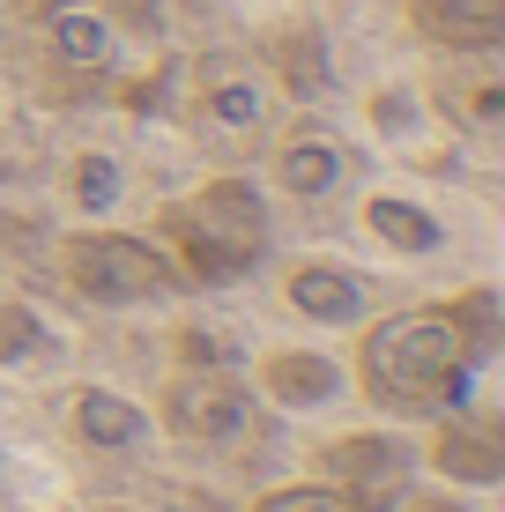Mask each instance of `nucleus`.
Masks as SVG:
<instances>
[{
    "instance_id": "obj_7",
    "label": "nucleus",
    "mask_w": 505,
    "mask_h": 512,
    "mask_svg": "<svg viewBox=\"0 0 505 512\" xmlns=\"http://www.w3.org/2000/svg\"><path fill=\"white\" fill-rule=\"evenodd\" d=\"M260 52H268V82L290 104H320L327 90H335V52H327L320 23H283Z\"/></svg>"
},
{
    "instance_id": "obj_6",
    "label": "nucleus",
    "mask_w": 505,
    "mask_h": 512,
    "mask_svg": "<svg viewBox=\"0 0 505 512\" xmlns=\"http://www.w3.org/2000/svg\"><path fill=\"white\" fill-rule=\"evenodd\" d=\"M179 208H186V216H194L201 231L223 245V253L238 260V268L253 275V260L268 253V201H260L246 179H208L194 201H179Z\"/></svg>"
},
{
    "instance_id": "obj_16",
    "label": "nucleus",
    "mask_w": 505,
    "mask_h": 512,
    "mask_svg": "<svg viewBox=\"0 0 505 512\" xmlns=\"http://www.w3.org/2000/svg\"><path fill=\"white\" fill-rule=\"evenodd\" d=\"M119 156H104V149H82L75 164H67V193H75V208L82 216H104V208L119 201Z\"/></svg>"
},
{
    "instance_id": "obj_21",
    "label": "nucleus",
    "mask_w": 505,
    "mask_h": 512,
    "mask_svg": "<svg viewBox=\"0 0 505 512\" xmlns=\"http://www.w3.org/2000/svg\"><path fill=\"white\" fill-rule=\"evenodd\" d=\"M179 357L194 364V372H223V357H231V342L208 327H179Z\"/></svg>"
},
{
    "instance_id": "obj_15",
    "label": "nucleus",
    "mask_w": 505,
    "mask_h": 512,
    "mask_svg": "<svg viewBox=\"0 0 505 512\" xmlns=\"http://www.w3.org/2000/svg\"><path fill=\"white\" fill-rule=\"evenodd\" d=\"M67 416H75L82 446H104V453H127V446H142V438H149V416L134 409L127 394H104V386H82Z\"/></svg>"
},
{
    "instance_id": "obj_14",
    "label": "nucleus",
    "mask_w": 505,
    "mask_h": 512,
    "mask_svg": "<svg viewBox=\"0 0 505 512\" xmlns=\"http://www.w3.org/2000/svg\"><path fill=\"white\" fill-rule=\"evenodd\" d=\"M364 231L387 245V253H402V260H424V253H439V245H446L439 216L416 208V201H402V193H372V201H364Z\"/></svg>"
},
{
    "instance_id": "obj_19",
    "label": "nucleus",
    "mask_w": 505,
    "mask_h": 512,
    "mask_svg": "<svg viewBox=\"0 0 505 512\" xmlns=\"http://www.w3.org/2000/svg\"><path fill=\"white\" fill-rule=\"evenodd\" d=\"M97 15H104L112 30H127V38L156 45V38H164V15H171V0H97Z\"/></svg>"
},
{
    "instance_id": "obj_9",
    "label": "nucleus",
    "mask_w": 505,
    "mask_h": 512,
    "mask_svg": "<svg viewBox=\"0 0 505 512\" xmlns=\"http://www.w3.org/2000/svg\"><path fill=\"white\" fill-rule=\"evenodd\" d=\"M409 23L446 52H491L505 38V0H409Z\"/></svg>"
},
{
    "instance_id": "obj_5",
    "label": "nucleus",
    "mask_w": 505,
    "mask_h": 512,
    "mask_svg": "<svg viewBox=\"0 0 505 512\" xmlns=\"http://www.w3.org/2000/svg\"><path fill=\"white\" fill-rule=\"evenodd\" d=\"M164 423L186 446H231L253 423V401H246V386L223 379V372H186V379H171V394H164Z\"/></svg>"
},
{
    "instance_id": "obj_8",
    "label": "nucleus",
    "mask_w": 505,
    "mask_h": 512,
    "mask_svg": "<svg viewBox=\"0 0 505 512\" xmlns=\"http://www.w3.org/2000/svg\"><path fill=\"white\" fill-rule=\"evenodd\" d=\"M283 297H290V312L312 320V327H357L364 305H372V297H364V282H357L350 268H335V260H305V268H290Z\"/></svg>"
},
{
    "instance_id": "obj_1",
    "label": "nucleus",
    "mask_w": 505,
    "mask_h": 512,
    "mask_svg": "<svg viewBox=\"0 0 505 512\" xmlns=\"http://www.w3.org/2000/svg\"><path fill=\"white\" fill-rule=\"evenodd\" d=\"M364 394L379 401V409L394 416H424V409H454L468 394V372H476V357H468V342L454 334V320L439 312H394V320H379L364 334Z\"/></svg>"
},
{
    "instance_id": "obj_20",
    "label": "nucleus",
    "mask_w": 505,
    "mask_h": 512,
    "mask_svg": "<svg viewBox=\"0 0 505 512\" xmlns=\"http://www.w3.org/2000/svg\"><path fill=\"white\" fill-rule=\"evenodd\" d=\"M253 512H357V505L327 483V490H275V498H260Z\"/></svg>"
},
{
    "instance_id": "obj_22",
    "label": "nucleus",
    "mask_w": 505,
    "mask_h": 512,
    "mask_svg": "<svg viewBox=\"0 0 505 512\" xmlns=\"http://www.w3.org/2000/svg\"><path fill=\"white\" fill-rule=\"evenodd\" d=\"M372 127L379 134H416V97L409 90H379L372 97Z\"/></svg>"
},
{
    "instance_id": "obj_13",
    "label": "nucleus",
    "mask_w": 505,
    "mask_h": 512,
    "mask_svg": "<svg viewBox=\"0 0 505 512\" xmlns=\"http://www.w3.org/2000/svg\"><path fill=\"white\" fill-rule=\"evenodd\" d=\"M431 461H439V475L483 490V483L505 475V438H498V423H446V431L431 438Z\"/></svg>"
},
{
    "instance_id": "obj_11",
    "label": "nucleus",
    "mask_w": 505,
    "mask_h": 512,
    "mask_svg": "<svg viewBox=\"0 0 505 512\" xmlns=\"http://www.w3.org/2000/svg\"><path fill=\"white\" fill-rule=\"evenodd\" d=\"M342 179H350V156H342V141L320 134V127H298L283 149H275V186L298 193V201H320V193H335Z\"/></svg>"
},
{
    "instance_id": "obj_4",
    "label": "nucleus",
    "mask_w": 505,
    "mask_h": 512,
    "mask_svg": "<svg viewBox=\"0 0 505 512\" xmlns=\"http://www.w3.org/2000/svg\"><path fill=\"white\" fill-rule=\"evenodd\" d=\"M194 127H208L216 141H260L268 134V75H253L231 52L194 60Z\"/></svg>"
},
{
    "instance_id": "obj_10",
    "label": "nucleus",
    "mask_w": 505,
    "mask_h": 512,
    "mask_svg": "<svg viewBox=\"0 0 505 512\" xmlns=\"http://www.w3.org/2000/svg\"><path fill=\"white\" fill-rule=\"evenodd\" d=\"M260 386H268L275 409H327L342 394V364L320 349H268L260 357Z\"/></svg>"
},
{
    "instance_id": "obj_18",
    "label": "nucleus",
    "mask_w": 505,
    "mask_h": 512,
    "mask_svg": "<svg viewBox=\"0 0 505 512\" xmlns=\"http://www.w3.org/2000/svg\"><path fill=\"white\" fill-rule=\"evenodd\" d=\"M45 349H52L45 320L30 305H15V297H0V364H30V357H45Z\"/></svg>"
},
{
    "instance_id": "obj_12",
    "label": "nucleus",
    "mask_w": 505,
    "mask_h": 512,
    "mask_svg": "<svg viewBox=\"0 0 505 512\" xmlns=\"http://www.w3.org/2000/svg\"><path fill=\"white\" fill-rule=\"evenodd\" d=\"M38 23H45V45L67 75H112V23L104 15L75 8V0H52Z\"/></svg>"
},
{
    "instance_id": "obj_2",
    "label": "nucleus",
    "mask_w": 505,
    "mask_h": 512,
    "mask_svg": "<svg viewBox=\"0 0 505 512\" xmlns=\"http://www.w3.org/2000/svg\"><path fill=\"white\" fill-rule=\"evenodd\" d=\"M60 268H67V282H75V297H90V305H156V297H179L186 290V275L164 260V245L127 238V231H82V238H67Z\"/></svg>"
},
{
    "instance_id": "obj_17",
    "label": "nucleus",
    "mask_w": 505,
    "mask_h": 512,
    "mask_svg": "<svg viewBox=\"0 0 505 512\" xmlns=\"http://www.w3.org/2000/svg\"><path fill=\"white\" fill-rule=\"evenodd\" d=\"M446 320H454V334L468 342V357H491L498 349V290H461L454 305H446Z\"/></svg>"
},
{
    "instance_id": "obj_3",
    "label": "nucleus",
    "mask_w": 505,
    "mask_h": 512,
    "mask_svg": "<svg viewBox=\"0 0 505 512\" xmlns=\"http://www.w3.org/2000/svg\"><path fill=\"white\" fill-rule=\"evenodd\" d=\"M409 438H387V431H357V438H335V446H320V475L342 490L357 512H387L394 498L409 490Z\"/></svg>"
},
{
    "instance_id": "obj_23",
    "label": "nucleus",
    "mask_w": 505,
    "mask_h": 512,
    "mask_svg": "<svg viewBox=\"0 0 505 512\" xmlns=\"http://www.w3.org/2000/svg\"><path fill=\"white\" fill-rule=\"evenodd\" d=\"M409 512H468V505H454V498H409Z\"/></svg>"
}]
</instances>
